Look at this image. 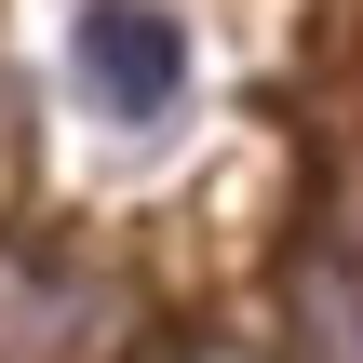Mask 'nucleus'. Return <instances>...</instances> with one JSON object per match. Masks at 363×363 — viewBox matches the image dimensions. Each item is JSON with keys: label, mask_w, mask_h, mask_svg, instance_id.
I'll return each mask as SVG.
<instances>
[{"label": "nucleus", "mask_w": 363, "mask_h": 363, "mask_svg": "<svg viewBox=\"0 0 363 363\" xmlns=\"http://www.w3.org/2000/svg\"><path fill=\"white\" fill-rule=\"evenodd\" d=\"M189 363H242V350H189Z\"/></svg>", "instance_id": "3"}, {"label": "nucleus", "mask_w": 363, "mask_h": 363, "mask_svg": "<svg viewBox=\"0 0 363 363\" xmlns=\"http://www.w3.org/2000/svg\"><path fill=\"white\" fill-rule=\"evenodd\" d=\"M67 81L94 121H175L189 94V27L162 0H81L67 13Z\"/></svg>", "instance_id": "1"}, {"label": "nucleus", "mask_w": 363, "mask_h": 363, "mask_svg": "<svg viewBox=\"0 0 363 363\" xmlns=\"http://www.w3.org/2000/svg\"><path fill=\"white\" fill-rule=\"evenodd\" d=\"M283 296H296V363H363V269L337 242H310L283 269Z\"/></svg>", "instance_id": "2"}]
</instances>
